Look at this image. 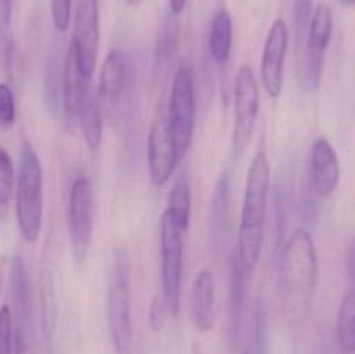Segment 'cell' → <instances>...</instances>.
<instances>
[{
    "label": "cell",
    "instance_id": "4",
    "mask_svg": "<svg viewBox=\"0 0 355 354\" xmlns=\"http://www.w3.org/2000/svg\"><path fill=\"white\" fill-rule=\"evenodd\" d=\"M130 273L132 262L128 250L116 246L113 252L110 290L106 298V319L114 354H132L134 326L130 314Z\"/></svg>",
    "mask_w": 355,
    "mask_h": 354
},
{
    "label": "cell",
    "instance_id": "26",
    "mask_svg": "<svg viewBox=\"0 0 355 354\" xmlns=\"http://www.w3.org/2000/svg\"><path fill=\"white\" fill-rule=\"evenodd\" d=\"M248 351L252 354H267V326L262 304H257L255 312H253L252 346L248 347Z\"/></svg>",
    "mask_w": 355,
    "mask_h": 354
},
{
    "label": "cell",
    "instance_id": "13",
    "mask_svg": "<svg viewBox=\"0 0 355 354\" xmlns=\"http://www.w3.org/2000/svg\"><path fill=\"white\" fill-rule=\"evenodd\" d=\"M311 184L319 198H329L340 184V160L331 142L315 139L311 151Z\"/></svg>",
    "mask_w": 355,
    "mask_h": 354
},
{
    "label": "cell",
    "instance_id": "23",
    "mask_svg": "<svg viewBox=\"0 0 355 354\" xmlns=\"http://www.w3.org/2000/svg\"><path fill=\"white\" fill-rule=\"evenodd\" d=\"M229 189H231V179L227 174H224L217 180L214 212H211V238L215 239V243H220L225 236V226H227L229 217Z\"/></svg>",
    "mask_w": 355,
    "mask_h": 354
},
{
    "label": "cell",
    "instance_id": "14",
    "mask_svg": "<svg viewBox=\"0 0 355 354\" xmlns=\"http://www.w3.org/2000/svg\"><path fill=\"white\" fill-rule=\"evenodd\" d=\"M128 82V62L123 52L113 51L106 56L99 73L97 99L101 106H114L121 99Z\"/></svg>",
    "mask_w": 355,
    "mask_h": 354
},
{
    "label": "cell",
    "instance_id": "31",
    "mask_svg": "<svg viewBox=\"0 0 355 354\" xmlns=\"http://www.w3.org/2000/svg\"><path fill=\"white\" fill-rule=\"evenodd\" d=\"M52 24L58 31H66L69 28L73 16V0H51Z\"/></svg>",
    "mask_w": 355,
    "mask_h": 354
},
{
    "label": "cell",
    "instance_id": "19",
    "mask_svg": "<svg viewBox=\"0 0 355 354\" xmlns=\"http://www.w3.org/2000/svg\"><path fill=\"white\" fill-rule=\"evenodd\" d=\"M232 17L225 9L215 12L210 24V37H208V49L215 65L225 66L231 59L232 51Z\"/></svg>",
    "mask_w": 355,
    "mask_h": 354
},
{
    "label": "cell",
    "instance_id": "27",
    "mask_svg": "<svg viewBox=\"0 0 355 354\" xmlns=\"http://www.w3.org/2000/svg\"><path fill=\"white\" fill-rule=\"evenodd\" d=\"M14 316L10 305L0 307V354H12Z\"/></svg>",
    "mask_w": 355,
    "mask_h": 354
},
{
    "label": "cell",
    "instance_id": "29",
    "mask_svg": "<svg viewBox=\"0 0 355 354\" xmlns=\"http://www.w3.org/2000/svg\"><path fill=\"white\" fill-rule=\"evenodd\" d=\"M172 319V316H170V311L168 307H166V302L165 298L162 297V295H158V297L153 298L151 305H149V312H148V321H149V326H151L153 332L159 333L165 330L166 323Z\"/></svg>",
    "mask_w": 355,
    "mask_h": 354
},
{
    "label": "cell",
    "instance_id": "3",
    "mask_svg": "<svg viewBox=\"0 0 355 354\" xmlns=\"http://www.w3.org/2000/svg\"><path fill=\"white\" fill-rule=\"evenodd\" d=\"M14 196L21 238L26 243H35L40 236L44 221V172L37 153L28 142L21 148Z\"/></svg>",
    "mask_w": 355,
    "mask_h": 354
},
{
    "label": "cell",
    "instance_id": "37",
    "mask_svg": "<svg viewBox=\"0 0 355 354\" xmlns=\"http://www.w3.org/2000/svg\"><path fill=\"white\" fill-rule=\"evenodd\" d=\"M3 287V273H2V267H0V292H2Z\"/></svg>",
    "mask_w": 355,
    "mask_h": 354
},
{
    "label": "cell",
    "instance_id": "6",
    "mask_svg": "<svg viewBox=\"0 0 355 354\" xmlns=\"http://www.w3.org/2000/svg\"><path fill=\"white\" fill-rule=\"evenodd\" d=\"M184 235L168 210L159 221V257H162V297L170 316L175 319L180 312V287L184 269Z\"/></svg>",
    "mask_w": 355,
    "mask_h": 354
},
{
    "label": "cell",
    "instance_id": "11",
    "mask_svg": "<svg viewBox=\"0 0 355 354\" xmlns=\"http://www.w3.org/2000/svg\"><path fill=\"white\" fill-rule=\"evenodd\" d=\"M180 163L165 113L156 115L148 134V170L153 186H165Z\"/></svg>",
    "mask_w": 355,
    "mask_h": 354
},
{
    "label": "cell",
    "instance_id": "7",
    "mask_svg": "<svg viewBox=\"0 0 355 354\" xmlns=\"http://www.w3.org/2000/svg\"><path fill=\"white\" fill-rule=\"evenodd\" d=\"M68 217L73 259L82 264L89 253L94 231V186L83 174L76 176L69 187Z\"/></svg>",
    "mask_w": 355,
    "mask_h": 354
},
{
    "label": "cell",
    "instance_id": "35",
    "mask_svg": "<svg viewBox=\"0 0 355 354\" xmlns=\"http://www.w3.org/2000/svg\"><path fill=\"white\" fill-rule=\"evenodd\" d=\"M340 3H342L343 7H347V9H352V7H355V0H338Z\"/></svg>",
    "mask_w": 355,
    "mask_h": 354
},
{
    "label": "cell",
    "instance_id": "18",
    "mask_svg": "<svg viewBox=\"0 0 355 354\" xmlns=\"http://www.w3.org/2000/svg\"><path fill=\"white\" fill-rule=\"evenodd\" d=\"M10 297H12V316H16V328L23 330L28 335L31 323V290L21 255H16L10 262Z\"/></svg>",
    "mask_w": 355,
    "mask_h": 354
},
{
    "label": "cell",
    "instance_id": "15",
    "mask_svg": "<svg viewBox=\"0 0 355 354\" xmlns=\"http://www.w3.org/2000/svg\"><path fill=\"white\" fill-rule=\"evenodd\" d=\"M191 312L200 332H211L217 321L215 311V281L210 271H200L191 288Z\"/></svg>",
    "mask_w": 355,
    "mask_h": 354
},
{
    "label": "cell",
    "instance_id": "9",
    "mask_svg": "<svg viewBox=\"0 0 355 354\" xmlns=\"http://www.w3.org/2000/svg\"><path fill=\"white\" fill-rule=\"evenodd\" d=\"M333 35V9L329 3L321 2L312 12L311 24L305 35V54L302 61V83L309 92L318 90L321 85L324 56Z\"/></svg>",
    "mask_w": 355,
    "mask_h": 354
},
{
    "label": "cell",
    "instance_id": "28",
    "mask_svg": "<svg viewBox=\"0 0 355 354\" xmlns=\"http://www.w3.org/2000/svg\"><path fill=\"white\" fill-rule=\"evenodd\" d=\"M16 121V99L14 92L7 83H0V125L10 128Z\"/></svg>",
    "mask_w": 355,
    "mask_h": 354
},
{
    "label": "cell",
    "instance_id": "34",
    "mask_svg": "<svg viewBox=\"0 0 355 354\" xmlns=\"http://www.w3.org/2000/svg\"><path fill=\"white\" fill-rule=\"evenodd\" d=\"M186 3H187V0H168L170 14H173V16H179V14H182L184 9H186Z\"/></svg>",
    "mask_w": 355,
    "mask_h": 354
},
{
    "label": "cell",
    "instance_id": "32",
    "mask_svg": "<svg viewBox=\"0 0 355 354\" xmlns=\"http://www.w3.org/2000/svg\"><path fill=\"white\" fill-rule=\"evenodd\" d=\"M345 266H347V276H349L350 285H352V288H355V238L349 245V250H347Z\"/></svg>",
    "mask_w": 355,
    "mask_h": 354
},
{
    "label": "cell",
    "instance_id": "24",
    "mask_svg": "<svg viewBox=\"0 0 355 354\" xmlns=\"http://www.w3.org/2000/svg\"><path fill=\"white\" fill-rule=\"evenodd\" d=\"M179 37L180 28L177 16L168 14L163 19L158 31V38H156V61H158V65H165L168 59L173 58V54L179 49Z\"/></svg>",
    "mask_w": 355,
    "mask_h": 354
},
{
    "label": "cell",
    "instance_id": "36",
    "mask_svg": "<svg viewBox=\"0 0 355 354\" xmlns=\"http://www.w3.org/2000/svg\"><path fill=\"white\" fill-rule=\"evenodd\" d=\"M141 2H142V0H125V3H127V6H130V7H137Z\"/></svg>",
    "mask_w": 355,
    "mask_h": 354
},
{
    "label": "cell",
    "instance_id": "33",
    "mask_svg": "<svg viewBox=\"0 0 355 354\" xmlns=\"http://www.w3.org/2000/svg\"><path fill=\"white\" fill-rule=\"evenodd\" d=\"M12 19V0H0V26L9 28Z\"/></svg>",
    "mask_w": 355,
    "mask_h": 354
},
{
    "label": "cell",
    "instance_id": "17",
    "mask_svg": "<svg viewBox=\"0 0 355 354\" xmlns=\"http://www.w3.org/2000/svg\"><path fill=\"white\" fill-rule=\"evenodd\" d=\"M248 274L250 271H246L239 264L238 257H234L231 262V281H229V340L234 349L241 339Z\"/></svg>",
    "mask_w": 355,
    "mask_h": 354
},
{
    "label": "cell",
    "instance_id": "16",
    "mask_svg": "<svg viewBox=\"0 0 355 354\" xmlns=\"http://www.w3.org/2000/svg\"><path fill=\"white\" fill-rule=\"evenodd\" d=\"M90 80L80 69L78 61H76L75 51L71 45L68 47L64 58V71H62V106H64V115L69 121L78 118L80 106L83 99L89 94Z\"/></svg>",
    "mask_w": 355,
    "mask_h": 354
},
{
    "label": "cell",
    "instance_id": "21",
    "mask_svg": "<svg viewBox=\"0 0 355 354\" xmlns=\"http://www.w3.org/2000/svg\"><path fill=\"white\" fill-rule=\"evenodd\" d=\"M336 346L342 354H355V288L345 292L336 316Z\"/></svg>",
    "mask_w": 355,
    "mask_h": 354
},
{
    "label": "cell",
    "instance_id": "1",
    "mask_svg": "<svg viewBox=\"0 0 355 354\" xmlns=\"http://www.w3.org/2000/svg\"><path fill=\"white\" fill-rule=\"evenodd\" d=\"M318 269L314 239L305 229H295L281 250L277 269V302L286 321L300 323L311 314Z\"/></svg>",
    "mask_w": 355,
    "mask_h": 354
},
{
    "label": "cell",
    "instance_id": "12",
    "mask_svg": "<svg viewBox=\"0 0 355 354\" xmlns=\"http://www.w3.org/2000/svg\"><path fill=\"white\" fill-rule=\"evenodd\" d=\"M288 45H290V30L284 19H276L267 33L266 44L260 61V80L269 94V97L277 99L283 92L284 80V59H286Z\"/></svg>",
    "mask_w": 355,
    "mask_h": 354
},
{
    "label": "cell",
    "instance_id": "20",
    "mask_svg": "<svg viewBox=\"0 0 355 354\" xmlns=\"http://www.w3.org/2000/svg\"><path fill=\"white\" fill-rule=\"evenodd\" d=\"M78 124L82 127L83 139L90 151H97L103 144V106H101L97 96H94L92 90L83 99L78 111Z\"/></svg>",
    "mask_w": 355,
    "mask_h": 354
},
{
    "label": "cell",
    "instance_id": "38",
    "mask_svg": "<svg viewBox=\"0 0 355 354\" xmlns=\"http://www.w3.org/2000/svg\"><path fill=\"white\" fill-rule=\"evenodd\" d=\"M243 354H252V353H250V351H248V349H246V351H245V353H243Z\"/></svg>",
    "mask_w": 355,
    "mask_h": 354
},
{
    "label": "cell",
    "instance_id": "30",
    "mask_svg": "<svg viewBox=\"0 0 355 354\" xmlns=\"http://www.w3.org/2000/svg\"><path fill=\"white\" fill-rule=\"evenodd\" d=\"M312 12H314V0H295L293 19L295 28H297L298 40L305 38V35H307Z\"/></svg>",
    "mask_w": 355,
    "mask_h": 354
},
{
    "label": "cell",
    "instance_id": "8",
    "mask_svg": "<svg viewBox=\"0 0 355 354\" xmlns=\"http://www.w3.org/2000/svg\"><path fill=\"white\" fill-rule=\"evenodd\" d=\"M260 111V90L255 73L248 65H243L234 80V130H232V151L239 158L248 148L255 132Z\"/></svg>",
    "mask_w": 355,
    "mask_h": 354
},
{
    "label": "cell",
    "instance_id": "25",
    "mask_svg": "<svg viewBox=\"0 0 355 354\" xmlns=\"http://www.w3.org/2000/svg\"><path fill=\"white\" fill-rule=\"evenodd\" d=\"M16 187V174H14L12 160L9 153L0 148V214H6Z\"/></svg>",
    "mask_w": 355,
    "mask_h": 354
},
{
    "label": "cell",
    "instance_id": "2",
    "mask_svg": "<svg viewBox=\"0 0 355 354\" xmlns=\"http://www.w3.org/2000/svg\"><path fill=\"white\" fill-rule=\"evenodd\" d=\"M270 191V163L263 151H257L246 179L245 200H243L241 219L238 231L239 264L252 273L262 253L263 229H266L267 200Z\"/></svg>",
    "mask_w": 355,
    "mask_h": 354
},
{
    "label": "cell",
    "instance_id": "10",
    "mask_svg": "<svg viewBox=\"0 0 355 354\" xmlns=\"http://www.w3.org/2000/svg\"><path fill=\"white\" fill-rule=\"evenodd\" d=\"M101 47L99 0H76L73 10V40L80 69L87 78H92Z\"/></svg>",
    "mask_w": 355,
    "mask_h": 354
},
{
    "label": "cell",
    "instance_id": "5",
    "mask_svg": "<svg viewBox=\"0 0 355 354\" xmlns=\"http://www.w3.org/2000/svg\"><path fill=\"white\" fill-rule=\"evenodd\" d=\"M166 120H168L173 146L182 162L193 142L194 120H196V90H194V75L191 66L180 65L173 76Z\"/></svg>",
    "mask_w": 355,
    "mask_h": 354
},
{
    "label": "cell",
    "instance_id": "22",
    "mask_svg": "<svg viewBox=\"0 0 355 354\" xmlns=\"http://www.w3.org/2000/svg\"><path fill=\"white\" fill-rule=\"evenodd\" d=\"M179 228L187 233L191 224V184L186 174H179L168 194V208Z\"/></svg>",
    "mask_w": 355,
    "mask_h": 354
}]
</instances>
